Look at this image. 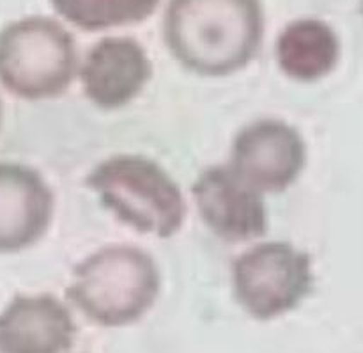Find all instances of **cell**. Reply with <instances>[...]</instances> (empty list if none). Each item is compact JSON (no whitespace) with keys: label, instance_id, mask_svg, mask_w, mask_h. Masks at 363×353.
<instances>
[{"label":"cell","instance_id":"cell-14","mask_svg":"<svg viewBox=\"0 0 363 353\" xmlns=\"http://www.w3.org/2000/svg\"><path fill=\"white\" fill-rule=\"evenodd\" d=\"M362 14H363V0H362Z\"/></svg>","mask_w":363,"mask_h":353},{"label":"cell","instance_id":"cell-3","mask_svg":"<svg viewBox=\"0 0 363 353\" xmlns=\"http://www.w3.org/2000/svg\"><path fill=\"white\" fill-rule=\"evenodd\" d=\"M98 201L121 224L140 234L172 238L186 219V199L156 160L121 153L99 162L85 180Z\"/></svg>","mask_w":363,"mask_h":353},{"label":"cell","instance_id":"cell-10","mask_svg":"<svg viewBox=\"0 0 363 353\" xmlns=\"http://www.w3.org/2000/svg\"><path fill=\"white\" fill-rule=\"evenodd\" d=\"M74 334L69 309L53 295H18L0 313V353H66Z\"/></svg>","mask_w":363,"mask_h":353},{"label":"cell","instance_id":"cell-12","mask_svg":"<svg viewBox=\"0 0 363 353\" xmlns=\"http://www.w3.org/2000/svg\"><path fill=\"white\" fill-rule=\"evenodd\" d=\"M162 0H50L64 21L85 32L137 25L158 9Z\"/></svg>","mask_w":363,"mask_h":353},{"label":"cell","instance_id":"cell-8","mask_svg":"<svg viewBox=\"0 0 363 353\" xmlns=\"http://www.w3.org/2000/svg\"><path fill=\"white\" fill-rule=\"evenodd\" d=\"M82 89L103 110L130 105L152 78V63L144 46L126 36H108L92 45L80 64Z\"/></svg>","mask_w":363,"mask_h":353},{"label":"cell","instance_id":"cell-1","mask_svg":"<svg viewBox=\"0 0 363 353\" xmlns=\"http://www.w3.org/2000/svg\"><path fill=\"white\" fill-rule=\"evenodd\" d=\"M266 31L261 0H170L163 39L190 73L223 78L257 57Z\"/></svg>","mask_w":363,"mask_h":353},{"label":"cell","instance_id":"cell-7","mask_svg":"<svg viewBox=\"0 0 363 353\" xmlns=\"http://www.w3.org/2000/svg\"><path fill=\"white\" fill-rule=\"evenodd\" d=\"M191 199L204 226L227 244H247L268 233L264 194L245 181L229 163L202 170Z\"/></svg>","mask_w":363,"mask_h":353},{"label":"cell","instance_id":"cell-13","mask_svg":"<svg viewBox=\"0 0 363 353\" xmlns=\"http://www.w3.org/2000/svg\"><path fill=\"white\" fill-rule=\"evenodd\" d=\"M0 121H2V102H0Z\"/></svg>","mask_w":363,"mask_h":353},{"label":"cell","instance_id":"cell-6","mask_svg":"<svg viewBox=\"0 0 363 353\" xmlns=\"http://www.w3.org/2000/svg\"><path fill=\"white\" fill-rule=\"evenodd\" d=\"M307 142L282 119L252 121L236 134L229 165L261 194H282L307 165Z\"/></svg>","mask_w":363,"mask_h":353},{"label":"cell","instance_id":"cell-11","mask_svg":"<svg viewBox=\"0 0 363 353\" xmlns=\"http://www.w3.org/2000/svg\"><path fill=\"white\" fill-rule=\"evenodd\" d=\"M280 71L294 82L323 80L340 60V39L321 18H298L280 31L275 45Z\"/></svg>","mask_w":363,"mask_h":353},{"label":"cell","instance_id":"cell-9","mask_svg":"<svg viewBox=\"0 0 363 353\" xmlns=\"http://www.w3.org/2000/svg\"><path fill=\"white\" fill-rule=\"evenodd\" d=\"M55 197L45 178L23 163L0 162V254L38 244L52 226Z\"/></svg>","mask_w":363,"mask_h":353},{"label":"cell","instance_id":"cell-2","mask_svg":"<svg viewBox=\"0 0 363 353\" xmlns=\"http://www.w3.org/2000/svg\"><path fill=\"white\" fill-rule=\"evenodd\" d=\"M162 291L156 259L137 245H106L82 259L66 295L99 327H126L144 318Z\"/></svg>","mask_w":363,"mask_h":353},{"label":"cell","instance_id":"cell-5","mask_svg":"<svg viewBox=\"0 0 363 353\" xmlns=\"http://www.w3.org/2000/svg\"><path fill=\"white\" fill-rule=\"evenodd\" d=\"M234 298L259 322L294 311L314 290L311 254L284 240H268L241 252L233 263Z\"/></svg>","mask_w":363,"mask_h":353},{"label":"cell","instance_id":"cell-4","mask_svg":"<svg viewBox=\"0 0 363 353\" xmlns=\"http://www.w3.org/2000/svg\"><path fill=\"white\" fill-rule=\"evenodd\" d=\"M78 71L77 43L60 21L25 16L0 31V84L16 98H59Z\"/></svg>","mask_w":363,"mask_h":353}]
</instances>
